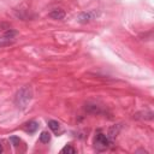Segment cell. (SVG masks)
Wrapping results in <instances>:
<instances>
[{"mask_svg": "<svg viewBox=\"0 0 154 154\" xmlns=\"http://www.w3.org/2000/svg\"><path fill=\"white\" fill-rule=\"evenodd\" d=\"M37 128H38V123L35 122V120H30V122H28V123L24 124V129L29 134H34L37 130Z\"/></svg>", "mask_w": 154, "mask_h": 154, "instance_id": "8992f818", "label": "cell"}, {"mask_svg": "<svg viewBox=\"0 0 154 154\" xmlns=\"http://www.w3.org/2000/svg\"><path fill=\"white\" fill-rule=\"evenodd\" d=\"M10 142L12 143L13 147H18L22 141H20V138H19L18 136H11V137H10Z\"/></svg>", "mask_w": 154, "mask_h": 154, "instance_id": "30bf717a", "label": "cell"}, {"mask_svg": "<svg viewBox=\"0 0 154 154\" xmlns=\"http://www.w3.org/2000/svg\"><path fill=\"white\" fill-rule=\"evenodd\" d=\"M2 152V144H1V142H0V153Z\"/></svg>", "mask_w": 154, "mask_h": 154, "instance_id": "8fae6325", "label": "cell"}, {"mask_svg": "<svg viewBox=\"0 0 154 154\" xmlns=\"http://www.w3.org/2000/svg\"><path fill=\"white\" fill-rule=\"evenodd\" d=\"M96 17H97V12L94 11V10L88 11V12H82V13H79V16H78V22L82 23V24H84V23L90 22L91 19H95Z\"/></svg>", "mask_w": 154, "mask_h": 154, "instance_id": "3957f363", "label": "cell"}, {"mask_svg": "<svg viewBox=\"0 0 154 154\" xmlns=\"http://www.w3.org/2000/svg\"><path fill=\"white\" fill-rule=\"evenodd\" d=\"M32 96H34V94H32V89H31L30 85L22 87L16 93V96H14V105H16V107L19 108V109L26 108V106L32 100Z\"/></svg>", "mask_w": 154, "mask_h": 154, "instance_id": "6da1fadb", "label": "cell"}, {"mask_svg": "<svg viewBox=\"0 0 154 154\" xmlns=\"http://www.w3.org/2000/svg\"><path fill=\"white\" fill-rule=\"evenodd\" d=\"M84 109H85V112L91 113V114H101V113H103V111L100 108V106L94 105V103H87Z\"/></svg>", "mask_w": 154, "mask_h": 154, "instance_id": "5b68a950", "label": "cell"}, {"mask_svg": "<svg viewBox=\"0 0 154 154\" xmlns=\"http://www.w3.org/2000/svg\"><path fill=\"white\" fill-rule=\"evenodd\" d=\"M51 141V134L48 131H42L40 135V142L42 143H48Z\"/></svg>", "mask_w": 154, "mask_h": 154, "instance_id": "ba28073f", "label": "cell"}, {"mask_svg": "<svg viewBox=\"0 0 154 154\" xmlns=\"http://www.w3.org/2000/svg\"><path fill=\"white\" fill-rule=\"evenodd\" d=\"M93 144H94V148L97 152H103L111 146V140H109V137L107 135H105L103 132H101L99 130V131L95 132V136H94V140H93Z\"/></svg>", "mask_w": 154, "mask_h": 154, "instance_id": "7a4b0ae2", "label": "cell"}, {"mask_svg": "<svg viewBox=\"0 0 154 154\" xmlns=\"http://www.w3.org/2000/svg\"><path fill=\"white\" fill-rule=\"evenodd\" d=\"M48 16H49L52 19L60 20V19H64V17H65V11L61 10V8H54V10H52V11L48 13Z\"/></svg>", "mask_w": 154, "mask_h": 154, "instance_id": "277c9868", "label": "cell"}, {"mask_svg": "<svg viewBox=\"0 0 154 154\" xmlns=\"http://www.w3.org/2000/svg\"><path fill=\"white\" fill-rule=\"evenodd\" d=\"M63 154H75L77 150L71 146V144H66L65 147H63V149L60 150Z\"/></svg>", "mask_w": 154, "mask_h": 154, "instance_id": "9c48e42d", "label": "cell"}, {"mask_svg": "<svg viewBox=\"0 0 154 154\" xmlns=\"http://www.w3.org/2000/svg\"><path fill=\"white\" fill-rule=\"evenodd\" d=\"M48 128L54 134H59L60 132V124L57 120H48Z\"/></svg>", "mask_w": 154, "mask_h": 154, "instance_id": "52a82bcc", "label": "cell"}]
</instances>
